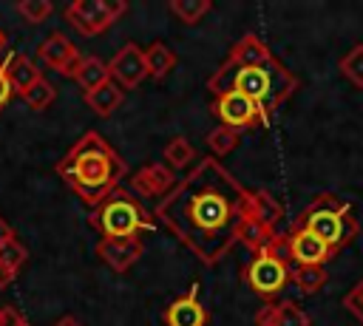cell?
Here are the masks:
<instances>
[{
  "instance_id": "1",
  "label": "cell",
  "mask_w": 363,
  "mask_h": 326,
  "mask_svg": "<svg viewBox=\"0 0 363 326\" xmlns=\"http://www.w3.org/2000/svg\"><path fill=\"white\" fill-rule=\"evenodd\" d=\"M247 193L218 159H201L156 207V218L204 264H216L250 218Z\"/></svg>"
},
{
  "instance_id": "2",
  "label": "cell",
  "mask_w": 363,
  "mask_h": 326,
  "mask_svg": "<svg viewBox=\"0 0 363 326\" xmlns=\"http://www.w3.org/2000/svg\"><path fill=\"white\" fill-rule=\"evenodd\" d=\"M295 77L269 54L264 40L255 34H244L227 54V60L218 65V71L207 79V91L213 96L235 91L247 99H252L264 116L269 113L295 91Z\"/></svg>"
},
{
  "instance_id": "3",
  "label": "cell",
  "mask_w": 363,
  "mask_h": 326,
  "mask_svg": "<svg viewBox=\"0 0 363 326\" xmlns=\"http://www.w3.org/2000/svg\"><path fill=\"white\" fill-rule=\"evenodd\" d=\"M57 173L85 204L96 207L125 179V162L96 130H88L60 159Z\"/></svg>"
},
{
  "instance_id": "4",
  "label": "cell",
  "mask_w": 363,
  "mask_h": 326,
  "mask_svg": "<svg viewBox=\"0 0 363 326\" xmlns=\"http://www.w3.org/2000/svg\"><path fill=\"white\" fill-rule=\"evenodd\" d=\"M91 227L102 232V241H125V238H136L139 232L150 230L153 221L147 218L142 201L116 187L113 193H108L96 207H91V215H88Z\"/></svg>"
},
{
  "instance_id": "5",
  "label": "cell",
  "mask_w": 363,
  "mask_h": 326,
  "mask_svg": "<svg viewBox=\"0 0 363 326\" xmlns=\"http://www.w3.org/2000/svg\"><path fill=\"white\" fill-rule=\"evenodd\" d=\"M289 266H286V247L281 235H272L247 264V283L252 292L261 298H275L286 281H289Z\"/></svg>"
},
{
  "instance_id": "6",
  "label": "cell",
  "mask_w": 363,
  "mask_h": 326,
  "mask_svg": "<svg viewBox=\"0 0 363 326\" xmlns=\"http://www.w3.org/2000/svg\"><path fill=\"white\" fill-rule=\"evenodd\" d=\"M298 227H303L312 235H318L329 249L340 247L354 232V224H349V204L346 201H335L332 196L315 198L312 207L303 213Z\"/></svg>"
},
{
  "instance_id": "7",
  "label": "cell",
  "mask_w": 363,
  "mask_h": 326,
  "mask_svg": "<svg viewBox=\"0 0 363 326\" xmlns=\"http://www.w3.org/2000/svg\"><path fill=\"white\" fill-rule=\"evenodd\" d=\"M213 113L218 116L221 128H233V130H244V128L269 122L264 116V111L252 99H247V96H241L235 91H227V94L213 96Z\"/></svg>"
},
{
  "instance_id": "8",
  "label": "cell",
  "mask_w": 363,
  "mask_h": 326,
  "mask_svg": "<svg viewBox=\"0 0 363 326\" xmlns=\"http://www.w3.org/2000/svg\"><path fill=\"white\" fill-rule=\"evenodd\" d=\"M125 11V3H105V0H79L65 9V17L79 28L82 34H99L105 31L119 14Z\"/></svg>"
},
{
  "instance_id": "9",
  "label": "cell",
  "mask_w": 363,
  "mask_h": 326,
  "mask_svg": "<svg viewBox=\"0 0 363 326\" xmlns=\"http://www.w3.org/2000/svg\"><path fill=\"white\" fill-rule=\"evenodd\" d=\"M284 247H286V255H289L298 266H320V264L329 258V252H332L318 235H312V232L303 230V227H295V230L284 238Z\"/></svg>"
},
{
  "instance_id": "10",
  "label": "cell",
  "mask_w": 363,
  "mask_h": 326,
  "mask_svg": "<svg viewBox=\"0 0 363 326\" xmlns=\"http://www.w3.org/2000/svg\"><path fill=\"white\" fill-rule=\"evenodd\" d=\"M111 79L119 88H133L136 82H142L147 77V65H145V51H139L136 45H125L108 65Z\"/></svg>"
},
{
  "instance_id": "11",
  "label": "cell",
  "mask_w": 363,
  "mask_h": 326,
  "mask_svg": "<svg viewBox=\"0 0 363 326\" xmlns=\"http://www.w3.org/2000/svg\"><path fill=\"white\" fill-rule=\"evenodd\" d=\"M164 323L167 326H207V309L199 303V283H190V289L167 306Z\"/></svg>"
},
{
  "instance_id": "12",
  "label": "cell",
  "mask_w": 363,
  "mask_h": 326,
  "mask_svg": "<svg viewBox=\"0 0 363 326\" xmlns=\"http://www.w3.org/2000/svg\"><path fill=\"white\" fill-rule=\"evenodd\" d=\"M37 54H40V60L48 65V68H54V71H60V74H71L74 77V71H77V65H79V54H77V48L62 37V34H51L48 40H43L40 43V48H37Z\"/></svg>"
},
{
  "instance_id": "13",
  "label": "cell",
  "mask_w": 363,
  "mask_h": 326,
  "mask_svg": "<svg viewBox=\"0 0 363 326\" xmlns=\"http://www.w3.org/2000/svg\"><path fill=\"white\" fill-rule=\"evenodd\" d=\"M255 323L258 326H309V317L292 300H281V303H269L267 309H261Z\"/></svg>"
},
{
  "instance_id": "14",
  "label": "cell",
  "mask_w": 363,
  "mask_h": 326,
  "mask_svg": "<svg viewBox=\"0 0 363 326\" xmlns=\"http://www.w3.org/2000/svg\"><path fill=\"white\" fill-rule=\"evenodd\" d=\"M142 255V244L136 238H125V241H102L99 244V258L113 266V269H128L136 258Z\"/></svg>"
},
{
  "instance_id": "15",
  "label": "cell",
  "mask_w": 363,
  "mask_h": 326,
  "mask_svg": "<svg viewBox=\"0 0 363 326\" xmlns=\"http://www.w3.org/2000/svg\"><path fill=\"white\" fill-rule=\"evenodd\" d=\"M74 79L82 85L85 94H91V91H96L99 85H105V82L111 79V74H108V68H105L96 57H91V60H79V65H77V71H74Z\"/></svg>"
},
{
  "instance_id": "16",
  "label": "cell",
  "mask_w": 363,
  "mask_h": 326,
  "mask_svg": "<svg viewBox=\"0 0 363 326\" xmlns=\"http://www.w3.org/2000/svg\"><path fill=\"white\" fill-rule=\"evenodd\" d=\"M85 102H88L99 116H108V113L122 102V88H119L113 79H108V82H105V85H99L96 91L85 94Z\"/></svg>"
},
{
  "instance_id": "17",
  "label": "cell",
  "mask_w": 363,
  "mask_h": 326,
  "mask_svg": "<svg viewBox=\"0 0 363 326\" xmlns=\"http://www.w3.org/2000/svg\"><path fill=\"white\" fill-rule=\"evenodd\" d=\"M9 60V77H11V85H14V91H28L37 79H40V71L23 57V54H11V57H6Z\"/></svg>"
},
{
  "instance_id": "18",
  "label": "cell",
  "mask_w": 363,
  "mask_h": 326,
  "mask_svg": "<svg viewBox=\"0 0 363 326\" xmlns=\"http://www.w3.org/2000/svg\"><path fill=\"white\" fill-rule=\"evenodd\" d=\"M278 215H281V204L269 193H252V201H250V218L252 221H258L261 227L272 230Z\"/></svg>"
},
{
  "instance_id": "19",
  "label": "cell",
  "mask_w": 363,
  "mask_h": 326,
  "mask_svg": "<svg viewBox=\"0 0 363 326\" xmlns=\"http://www.w3.org/2000/svg\"><path fill=\"white\" fill-rule=\"evenodd\" d=\"M23 261H26V249H23L14 238L0 247V286H6V283L14 278V272H17V266H20Z\"/></svg>"
},
{
  "instance_id": "20",
  "label": "cell",
  "mask_w": 363,
  "mask_h": 326,
  "mask_svg": "<svg viewBox=\"0 0 363 326\" xmlns=\"http://www.w3.org/2000/svg\"><path fill=\"white\" fill-rule=\"evenodd\" d=\"M289 275H292L295 286H298L301 292H306V295L318 292V289L323 286V281H326V272H323L320 266H298V269H292Z\"/></svg>"
},
{
  "instance_id": "21",
  "label": "cell",
  "mask_w": 363,
  "mask_h": 326,
  "mask_svg": "<svg viewBox=\"0 0 363 326\" xmlns=\"http://www.w3.org/2000/svg\"><path fill=\"white\" fill-rule=\"evenodd\" d=\"M145 65H147V74L162 77L173 65V51H167V45H162V43H153L145 51Z\"/></svg>"
},
{
  "instance_id": "22",
  "label": "cell",
  "mask_w": 363,
  "mask_h": 326,
  "mask_svg": "<svg viewBox=\"0 0 363 326\" xmlns=\"http://www.w3.org/2000/svg\"><path fill=\"white\" fill-rule=\"evenodd\" d=\"M340 71H343V77H346L352 85L363 88V43H357V45L340 60Z\"/></svg>"
},
{
  "instance_id": "23",
  "label": "cell",
  "mask_w": 363,
  "mask_h": 326,
  "mask_svg": "<svg viewBox=\"0 0 363 326\" xmlns=\"http://www.w3.org/2000/svg\"><path fill=\"white\" fill-rule=\"evenodd\" d=\"M20 96H23V99H26L31 108H45V105L54 99V88H51V85H48V82L40 77V79H37V82H34L28 91H23Z\"/></svg>"
},
{
  "instance_id": "24",
  "label": "cell",
  "mask_w": 363,
  "mask_h": 326,
  "mask_svg": "<svg viewBox=\"0 0 363 326\" xmlns=\"http://www.w3.org/2000/svg\"><path fill=\"white\" fill-rule=\"evenodd\" d=\"M238 133L241 130H233V128H218L213 136H210V147L221 156V153H227V150H233L235 145H238Z\"/></svg>"
},
{
  "instance_id": "25",
  "label": "cell",
  "mask_w": 363,
  "mask_h": 326,
  "mask_svg": "<svg viewBox=\"0 0 363 326\" xmlns=\"http://www.w3.org/2000/svg\"><path fill=\"white\" fill-rule=\"evenodd\" d=\"M139 179H150V181H139V190H142V196H153V193L162 187V181L167 179V173H164L159 164H150V167H145V170L139 173Z\"/></svg>"
},
{
  "instance_id": "26",
  "label": "cell",
  "mask_w": 363,
  "mask_h": 326,
  "mask_svg": "<svg viewBox=\"0 0 363 326\" xmlns=\"http://www.w3.org/2000/svg\"><path fill=\"white\" fill-rule=\"evenodd\" d=\"M182 20H187V23H196L207 9H210V3H173L170 6Z\"/></svg>"
},
{
  "instance_id": "27",
  "label": "cell",
  "mask_w": 363,
  "mask_h": 326,
  "mask_svg": "<svg viewBox=\"0 0 363 326\" xmlns=\"http://www.w3.org/2000/svg\"><path fill=\"white\" fill-rule=\"evenodd\" d=\"M17 9H20V14H23L28 23H40L43 17L51 14V3H20Z\"/></svg>"
},
{
  "instance_id": "28",
  "label": "cell",
  "mask_w": 363,
  "mask_h": 326,
  "mask_svg": "<svg viewBox=\"0 0 363 326\" xmlns=\"http://www.w3.org/2000/svg\"><path fill=\"white\" fill-rule=\"evenodd\" d=\"M11 94H14V85L9 77V60H0V108L11 99Z\"/></svg>"
},
{
  "instance_id": "29",
  "label": "cell",
  "mask_w": 363,
  "mask_h": 326,
  "mask_svg": "<svg viewBox=\"0 0 363 326\" xmlns=\"http://www.w3.org/2000/svg\"><path fill=\"white\" fill-rule=\"evenodd\" d=\"M343 306H346V309H352V312H354V315L363 320V281H360V283H357V286H354V289L346 295Z\"/></svg>"
},
{
  "instance_id": "30",
  "label": "cell",
  "mask_w": 363,
  "mask_h": 326,
  "mask_svg": "<svg viewBox=\"0 0 363 326\" xmlns=\"http://www.w3.org/2000/svg\"><path fill=\"white\" fill-rule=\"evenodd\" d=\"M167 159H170V164H184L190 159V145L187 142H173L167 147Z\"/></svg>"
},
{
  "instance_id": "31",
  "label": "cell",
  "mask_w": 363,
  "mask_h": 326,
  "mask_svg": "<svg viewBox=\"0 0 363 326\" xmlns=\"http://www.w3.org/2000/svg\"><path fill=\"white\" fill-rule=\"evenodd\" d=\"M0 326H31L17 309H11V306H3V320H0Z\"/></svg>"
},
{
  "instance_id": "32",
  "label": "cell",
  "mask_w": 363,
  "mask_h": 326,
  "mask_svg": "<svg viewBox=\"0 0 363 326\" xmlns=\"http://www.w3.org/2000/svg\"><path fill=\"white\" fill-rule=\"evenodd\" d=\"M11 238H14V235H11V230H9V224H6L3 218H0V247H3L6 241H11Z\"/></svg>"
},
{
  "instance_id": "33",
  "label": "cell",
  "mask_w": 363,
  "mask_h": 326,
  "mask_svg": "<svg viewBox=\"0 0 363 326\" xmlns=\"http://www.w3.org/2000/svg\"><path fill=\"white\" fill-rule=\"evenodd\" d=\"M57 326H79V323H77V317H71V315H68V317H62Z\"/></svg>"
},
{
  "instance_id": "34",
  "label": "cell",
  "mask_w": 363,
  "mask_h": 326,
  "mask_svg": "<svg viewBox=\"0 0 363 326\" xmlns=\"http://www.w3.org/2000/svg\"><path fill=\"white\" fill-rule=\"evenodd\" d=\"M3 45H6V34L0 31V51H3Z\"/></svg>"
}]
</instances>
